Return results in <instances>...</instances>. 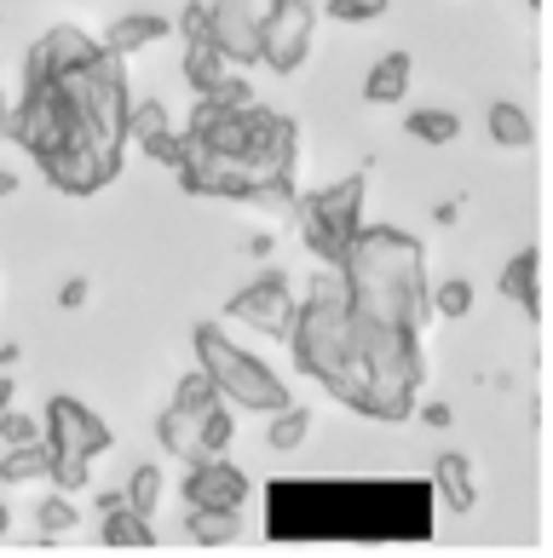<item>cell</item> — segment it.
<instances>
[{"mask_svg": "<svg viewBox=\"0 0 553 558\" xmlns=\"http://www.w3.org/2000/svg\"><path fill=\"white\" fill-rule=\"evenodd\" d=\"M335 271L346 277L358 323H398L421 328L433 323V288H426V247L398 231V225H375L346 242V254Z\"/></svg>", "mask_w": 553, "mask_h": 558, "instance_id": "6da1fadb", "label": "cell"}, {"mask_svg": "<svg viewBox=\"0 0 553 558\" xmlns=\"http://www.w3.org/2000/svg\"><path fill=\"white\" fill-rule=\"evenodd\" d=\"M352 345H358L352 294H346V277L329 265L323 277H312V294L300 300L294 328H289V351H294V368H305L312 380L329 386L352 363Z\"/></svg>", "mask_w": 553, "mask_h": 558, "instance_id": "7a4b0ae2", "label": "cell"}, {"mask_svg": "<svg viewBox=\"0 0 553 558\" xmlns=\"http://www.w3.org/2000/svg\"><path fill=\"white\" fill-rule=\"evenodd\" d=\"M196 368L219 386L225 403L237 409H254V415H277V409H289V386H282L277 368H265L254 351H242L237 340H225L214 323L196 328Z\"/></svg>", "mask_w": 553, "mask_h": 558, "instance_id": "3957f363", "label": "cell"}, {"mask_svg": "<svg viewBox=\"0 0 553 558\" xmlns=\"http://www.w3.org/2000/svg\"><path fill=\"white\" fill-rule=\"evenodd\" d=\"M0 138L24 144L35 161H47L58 150H70V144H87V121H81L64 81L24 75V98H17V110H7V133Z\"/></svg>", "mask_w": 553, "mask_h": 558, "instance_id": "277c9868", "label": "cell"}, {"mask_svg": "<svg viewBox=\"0 0 553 558\" xmlns=\"http://www.w3.org/2000/svg\"><path fill=\"white\" fill-rule=\"evenodd\" d=\"M40 438L52 449V489L75 495V489H87L93 461L110 449V426L81 398L58 391V398H47V409H40Z\"/></svg>", "mask_w": 553, "mask_h": 558, "instance_id": "5b68a950", "label": "cell"}, {"mask_svg": "<svg viewBox=\"0 0 553 558\" xmlns=\"http://www.w3.org/2000/svg\"><path fill=\"white\" fill-rule=\"evenodd\" d=\"M363 184H369L363 173H346V179L323 184V191H312V196H294L300 236L323 265H340L346 242L363 231Z\"/></svg>", "mask_w": 553, "mask_h": 558, "instance_id": "8992f818", "label": "cell"}, {"mask_svg": "<svg viewBox=\"0 0 553 558\" xmlns=\"http://www.w3.org/2000/svg\"><path fill=\"white\" fill-rule=\"evenodd\" d=\"M312 0H272V12H260V64L272 75H294L312 52Z\"/></svg>", "mask_w": 553, "mask_h": 558, "instance_id": "52a82bcc", "label": "cell"}, {"mask_svg": "<svg viewBox=\"0 0 553 558\" xmlns=\"http://www.w3.org/2000/svg\"><path fill=\"white\" fill-rule=\"evenodd\" d=\"M294 312H300V305H294V288H289L282 271H260L249 288H237V294L225 300V317L260 328L265 340H289Z\"/></svg>", "mask_w": 553, "mask_h": 558, "instance_id": "ba28073f", "label": "cell"}, {"mask_svg": "<svg viewBox=\"0 0 553 558\" xmlns=\"http://www.w3.org/2000/svg\"><path fill=\"white\" fill-rule=\"evenodd\" d=\"M40 173H47V184L64 196H98L105 184H116L121 156H105V150H93V144H70V150L40 161Z\"/></svg>", "mask_w": 553, "mask_h": 558, "instance_id": "9c48e42d", "label": "cell"}, {"mask_svg": "<svg viewBox=\"0 0 553 558\" xmlns=\"http://www.w3.org/2000/svg\"><path fill=\"white\" fill-rule=\"evenodd\" d=\"M249 501V472L225 454H196L191 472H184V507H225V512H242Z\"/></svg>", "mask_w": 553, "mask_h": 558, "instance_id": "30bf717a", "label": "cell"}, {"mask_svg": "<svg viewBox=\"0 0 553 558\" xmlns=\"http://www.w3.org/2000/svg\"><path fill=\"white\" fill-rule=\"evenodd\" d=\"M98 58H105V47H98V40H93L87 29H75V24H52V29L29 47V75L58 81V75H75V70L98 64Z\"/></svg>", "mask_w": 553, "mask_h": 558, "instance_id": "8fae6325", "label": "cell"}, {"mask_svg": "<svg viewBox=\"0 0 553 558\" xmlns=\"http://www.w3.org/2000/svg\"><path fill=\"white\" fill-rule=\"evenodd\" d=\"M208 40L231 58L237 70L260 64V12L249 0H214L208 7Z\"/></svg>", "mask_w": 553, "mask_h": 558, "instance_id": "7c38bea8", "label": "cell"}, {"mask_svg": "<svg viewBox=\"0 0 553 558\" xmlns=\"http://www.w3.org/2000/svg\"><path fill=\"white\" fill-rule=\"evenodd\" d=\"M128 144H139L151 161H168V168H179L184 156V133H173V121L156 98H128Z\"/></svg>", "mask_w": 553, "mask_h": 558, "instance_id": "4fadbf2b", "label": "cell"}, {"mask_svg": "<svg viewBox=\"0 0 553 558\" xmlns=\"http://www.w3.org/2000/svg\"><path fill=\"white\" fill-rule=\"evenodd\" d=\"M502 294L519 305L530 323H542V247H519L502 271Z\"/></svg>", "mask_w": 553, "mask_h": 558, "instance_id": "5bb4252c", "label": "cell"}, {"mask_svg": "<svg viewBox=\"0 0 553 558\" xmlns=\"http://www.w3.org/2000/svg\"><path fill=\"white\" fill-rule=\"evenodd\" d=\"M214 409H219V403H214ZM202 421H208V409H179V403H168V415L156 421L161 449L179 454V461H196V454H202Z\"/></svg>", "mask_w": 553, "mask_h": 558, "instance_id": "9a60e30c", "label": "cell"}, {"mask_svg": "<svg viewBox=\"0 0 553 558\" xmlns=\"http://www.w3.org/2000/svg\"><path fill=\"white\" fill-rule=\"evenodd\" d=\"M161 35H168V17H156V12H133V17H116V24L105 29V52H110V58H133V52L156 47Z\"/></svg>", "mask_w": 553, "mask_h": 558, "instance_id": "2e32d148", "label": "cell"}, {"mask_svg": "<svg viewBox=\"0 0 553 558\" xmlns=\"http://www.w3.org/2000/svg\"><path fill=\"white\" fill-rule=\"evenodd\" d=\"M409 75H416L409 52H386V58H375V64H369L363 98H369V105H398V98L409 93Z\"/></svg>", "mask_w": 553, "mask_h": 558, "instance_id": "e0dca14e", "label": "cell"}, {"mask_svg": "<svg viewBox=\"0 0 553 558\" xmlns=\"http://www.w3.org/2000/svg\"><path fill=\"white\" fill-rule=\"evenodd\" d=\"M433 484H438V495H444V507H456V512H473V507H479L473 466H467V454H461V449H444V454H438Z\"/></svg>", "mask_w": 553, "mask_h": 558, "instance_id": "ac0fdd59", "label": "cell"}, {"mask_svg": "<svg viewBox=\"0 0 553 558\" xmlns=\"http://www.w3.org/2000/svg\"><path fill=\"white\" fill-rule=\"evenodd\" d=\"M231 75H237V64L214 47V40H191V47H184V81H191L202 98H208L214 87H225Z\"/></svg>", "mask_w": 553, "mask_h": 558, "instance_id": "d6986e66", "label": "cell"}, {"mask_svg": "<svg viewBox=\"0 0 553 558\" xmlns=\"http://www.w3.org/2000/svg\"><path fill=\"white\" fill-rule=\"evenodd\" d=\"M98 542L105 547H156V524H151V512H139L121 501L116 512H105V524H98Z\"/></svg>", "mask_w": 553, "mask_h": 558, "instance_id": "ffe728a7", "label": "cell"}, {"mask_svg": "<svg viewBox=\"0 0 553 558\" xmlns=\"http://www.w3.org/2000/svg\"><path fill=\"white\" fill-rule=\"evenodd\" d=\"M0 478H7V484H52V449H47V438H35V444H7Z\"/></svg>", "mask_w": 553, "mask_h": 558, "instance_id": "44dd1931", "label": "cell"}, {"mask_svg": "<svg viewBox=\"0 0 553 558\" xmlns=\"http://www.w3.org/2000/svg\"><path fill=\"white\" fill-rule=\"evenodd\" d=\"M184 535H191L196 547H231V542H242V512H225V507H191V519H184Z\"/></svg>", "mask_w": 553, "mask_h": 558, "instance_id": "7402d4cb", "label": "cell"}, {"mask_svg": "<svg viewBox=\"0 0 553 558\" xmlns=\"http://www.w3.org/2000/svg\"><path fill=\"white\" fill-rule=\"evenodd\" d=\"M484 128H490V138H496L502 150H525V144H537V121H530L514 98H496L490 116H484Z\"/></svg>", "mask_w": 553, "mask_h": 558, "instance_id": "603a6c76", "label": "cell"}, {"mask_svg": "<svg viewBox=\"0 0 553 558\" xmlns=\"http://www.w3.org/2000/svg\"><path fill=\"white\" fill-rule=\"evenodd\" d=\"M305 432H312V415L289 403V409H277V415H272V426H265V444H272L277 454H289V449L305 444Z\"/></svg>", "mask_w": 553, "mask_h": 558, "instance_id": "cb8c5ba5", "label": "cell"}, {"mask_svg": "<svg viewBox=\"0 0 553 558\" xmlns=\"http://www.w3.org/2000/svg\"><path fill=\"white\" fill-rule=\"evenodd\" d=\"M75 524H81V512H75V501H70L64 489L47 495V501H40V512H35V530L47 535V542H58V535H70Z\"/></svg>", "mask_w": 553, "mask_h": 558, "instance_id": "d4e9b609", "label": "cell"}, {"mask_svg": "<svg viewBox=\"0 0 553 558\" xmlns=\"http://www.w3.org/2000/svg\"><path fill=\"white\" fill-rule=\"evenodd\" d=\"M409 138H421V144H449V138H461V121L449 116V110H416L404 121Z\"/></svg>", "mask_w": 553, "mask_h": 558, "instance_id": "484cf974", "label": "cell"}, {"mask_svg": "<svg viewBox=\"0 0 553 558\" xmlns=\"http://www.w3.org/2000/svg\"><path fill=\"white\" fill-rule=\"evenodd\" d=\"M161 484H168V478H161V466H156V461H145V466H133V478H128V489H121V495H128V507H139V512H156V501H161Z\"/></svg>", "mask_w": 553, "mask_h": 558, "instance_id": "4316f807", "label": "cell"}, {"mask_svg": "<svg viewBox=\"0 0 553 558\" xmlns=\"http://www.w3.org/2000/svg\"><path fill=\"white\" fill-rule=\"evenodd\" d=\"M433 312H438V317H449V323L467 317V312H473V282H467V277L438 282V288H433Z\"/></svg>", "mask_w": 553, "mask_h": 558, "instance_id": "83f0119b", "label": "cell"}, {"mask_svg": "<svg viewBox=\"0 0 553 558\" xmlns=\"http://www.w3.org/2000/svg\"><path fill=\"white\" fill-rule=\"evenodd\" d=\"M173 403H179V409H214V403H225V398H219V386L202 375V368H191V375H179Z\"/></svg>", "mask_w": 553, "mask_h": 558, "instance_id": "f1b7e54d", "label": "cell"}, {"mask_svg": "<svg viewBox=\"0 0 553 558\" xmlns=\"http://www.w3.org/2000/svg\"><path fill=\"white\" fill-rule=\"evenodd\" d=\"M237 438V415H231V403H219L208 409V421H202V454H225Z\"/></svg>", "mask_w": 553, "mask_h": 558, "instance_id": "f546056e", "label": "cell"}, {"mask_svg": "<svg viewBox=\"0 0 553 558\" xmlns=\"http://www.w3.org/2000/svg\"><path fill=\"white\" fill-rule=\"evenodd\" d=\"M381 12L386 0H329V17H340V24H375Z\"/></svg>", "mask_w": 553, "mask_h": 558, "instance_id": "4dcf8cb0", "label": "cell"}, {"mask_svg": "<svg viewBox=\"0 0 553 558\" xmlns=\"http://www.w3.org/2000/svg\"><path fill=\"white\" fill-rule=\"evenodd\" d=\"M0 438L7 444H35L40 438V415H17V409H7V415H0Z\"/></svg>", "mask_w": 553, "mask_h": 558, "instance_id": "1f68e13d", "label": "cell"}, {"mask_svg": "<svg viewBox=\"0 0 553 558\" xmlns=\"http://www.w3.org/2000/svg\"><path fill=\"white\" fill-rule=\"evenodd\" d=\"M179 35H184V47H191V40H208V7H184Z\"/></svg>", "mask_w": 553, "mask_h": 558, "instance_id": "d6a6232c", "label": "cell"}, {"mask_svg": "<svg viewBox=\"0 0 553 558\" xmlns=\"http://www.w3.org/2000/svg\"><path fill=\"white\" fill-rule=\"evenodd\" d=\"M87 294H93V282H87V277H70L64 294H58V305H64V312H81V305H87Z\"/></svg>", "mask_w": 553, "mask_h": 558, "instance_id": "836d02e7", "label": "cell"}, {"mask_svg": "<svg viewBox=\"0 0 553 558\" xmlns=\"http://www.w3.org/2000/svg\"><path fill=\"white\" fill-rule=\"evenodd\" d=\"M421 421H426V426H438V432H444L449 421H456V409H449V403H426V409H421Z\"/></svg>", "mask_w": 553, "mask_h": 558, "instance_id": "e575fe53", "label": "cell"}, {"mask_svg": "<svg viewBox=\"0 0 553 558\" xmlns=\"http://www.w3.org/2000/svg\"><path fill=\"white\" fill-rule=\"evenodd\" d=\"M121 501H128V495H121V489H105V495H98V519H105V512H116Z\"/></svg>", "mask_w": 553, "mask_h": 558, "instance_id": "d590c367", "label": "cell"}, {"mask_svg": "<svg viewBox=\"0 0 553 558\" xmlns=\"http://www.w3.org/2000/svg\"><path fill=\"white\" fill-rule=\"evenodd\" d=\"M12 403H17V386H12L7 375H0V415H7V409H12Z\"/></svg>", "mask_w": 553, "mask_h": 558, "instance_id": "8d00e7d4", "label": "cell"}, {"mask_svg": "<svg viewBox=\"0 0 553 558\" xmlns=\"http://www.w3.org/2000/svg\"><path fill=\"white\" fill-rule=\"evenodd\" d=\"M12 191H17V173H7V168H0V202H7Z\"/></svg>", "mask_w": 553, "mask_h": 558, "instance_id": "74e56055", "label": "cell"}, {"mask_svg": "<svg viewBox=\"0 0 553 558\" xmlns=\"http://www.w3.org/2000/svg\"><path fill=\"white\" fill-rule=\"evenodd\" d=\"M0 535H12V507L0 501Z\"/></svg>", "mask_w": 553, "mask_h": 558, "instance_id": "f35d334b", "label": "cell"}, {"mask_svg": "<svg viewBox=\"0 0 553 558\" xmlns=\"http://www.w3.org/2000/svg\"><path fill=\"white\" fill-rule=\"evenodd\" d=\"M0 133H7V98H0Z\"/></svg>", "mask_w": 553, "mask_h": 558, "instance_id": "ab89813d", "label": "cell"}, {"mask_svg": "<svg viewBox=\"0 0 553 558\" xmlns=\"http://www.w3.org/2000/svg\"><path fill=\"white\" fill-rule=\"evenodd\" d=\"M530 7H542V0H530Z\"/></svg>", "mask_w": 553, "mask_h": 558, "instance_id": "60d3db41", "label": "cell"}]
</instances>
